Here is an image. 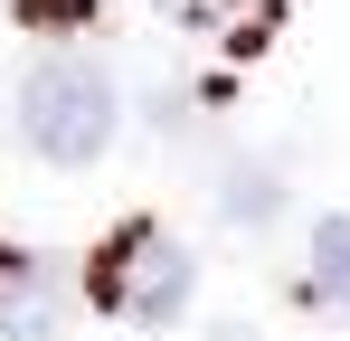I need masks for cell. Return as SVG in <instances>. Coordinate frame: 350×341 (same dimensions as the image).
I'll use <instances>...</instances> for the list:
<instances>
[{
  "instance_id": "cell-1",
  "label": "cell",
  "mask_w": 350,
  "mask_h": 341,
  "mask_svg": "<svg viewBox=\"0 0 350 341\" xmlns=\"http://www.w3.org/2000/svg\"><path fill=\"white\" fill-rule=\"evenodd\" d=\"M189 284H199V256H189L161 218H123L114 237L85 256V294H95V313L152 323V332L189 313Z\"/></svg>"
},
{
  "instance_id": "cell-2",
  "label": "cell",
  "mask_w": 350,
  "mask_h": 341,
  "mask_svg": "<svg viewBox=\"0 0 350 341\" xmlns=\"http://www.w3.org/2000/svg\"><path fill=\"white\" fill-rule=\"evenodd\" d=\"M114 76L95 66V57H48V66H29V86H19V142L38 152V162L57 170H85L105 162V142H114Z\"/></svg>"
},
{
  "instance_id": "cell-3",
  "label": "cell",
  "mask_w": 350,
  "mask_h": 341,
  "mask_svg": "<svg viewBox=\"0 0 350 341\" xmlns=\"http://www.w3.org/2000/svg\"><path fill=\"white\" fill-rule=\"evenodd\" d=\"M66 332V275L38 247H0V341H57Z\"/></svg>"
},
{
  "instance_id": "cell-4",
  "label": "cell",
  "mask_w": 350,
  "mask_h": 341,
  "mask_svg": "<svg viewBox=\"0 0 350 341\" xmlns=\"http://www.w3.org/2000/svg\"><path fill=\"white\" fill-rule=\"evenodd\" d=\"M275 209H284V170L237 162L228 180H218V218H228V227H275Z\"/></svg>"
},
{
  "instance_id": "cell-5",
  "label": "cell",
  "mask_w": 350,
  "mask_h": 341,
  "mask_svg": "<svg viewBox=\"0 0 350 341\" xmlns=\"http://www.w3.org/2000/svg\"><path fill=\"white\" fill-rule=\"evenodd\" d=\"M312 284L350 313V218H322V227H312Z\"/></svg>"
},
{
  "instance_id": "cell-6",
  "label": "cell",
  "mask_w": 350,
  "mask_h": 341,
  "mask_svg": "<svg viewBox=\"0 0 350 341\" xmlns=\"http://www.w3.org/2000/svg\"><path fill=\"white\" fill-rule=\"evenodd\" d=\"M161 19H171V29H237L246 0H161Z\"/></svg>"
},
{
  "instance_id": "cell-7",
  "label": "cell",
  "mask_w": 350,
  "mask_h": 341,
  "mask_svg": "<svg viewBox=\"0 0 350 341\" xmlns=\"http://www.w3.org/2000/svg\"><path fill=\"white\" fill-rule=\"evenodd\" d=\"M19 19H38V29H76V19H95V0H19Z\"/></svg>"
}]
</instances>
